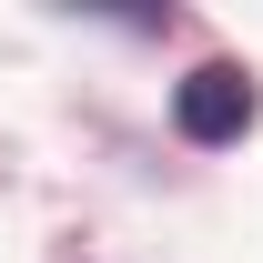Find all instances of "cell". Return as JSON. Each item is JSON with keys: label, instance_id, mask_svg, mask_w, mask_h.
Segmentation results:
<instances>
[{"label": "cell", "instance_id": "cell-1", "mask_svg": "<svg viewBox=\"0 0 263 263\" xmlns=\"http://www.w3.org/2000/svg\"><path fill=\"white\" fill-rule=\"evenodd\" d=\"M253 111H263V101H253V71H243V61H202V71L172 81V132L202 142V152H213V142H243Z\"/></svg>", "mask_w": 263, "mask_h": 263}]
</instances>
